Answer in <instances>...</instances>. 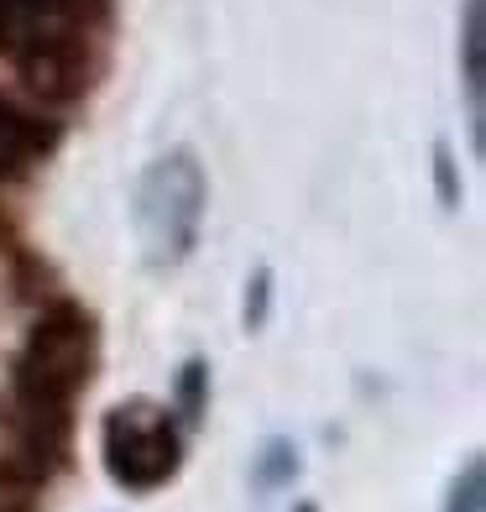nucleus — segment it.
I'll return each instance as SVG.
<instances>
[{"label":"nucleus","instance_id":"7ed1b4c3","mask_svg":"<svg viewBox=\"0 0 486 512\" xmlns=\"http://www.w3.org/2000/svg\"><path fill=\"white\" fill-rule=\"evenodd\" d=\"M199 209H204V178L189 152L162 157L142 183V246L152 267H173L189 256L199 236Z\"/></svg>","mask_w":486,"mask_h":512},{"label":"nucleus","instance_id":"f03ea898","mask_svg":"<svg viewBox=\"0 0 486 512\" xmlns=\"http://www.w3.org/2000/svg\"><path fill=\"white\" fill-rule=\"evenodd\" d=\"M100 450H105V471L115 486H126V492H157V486H168L178 476L183 434L168 408L136 398V403L110 408L105 429H100Z\"/></svg>","mask_w":486,"mask_h":512},{"label":"nucleus","instance_id":"1a4fd4ad","mask_svg":"<svg viewBox=\"0 0 486 512\" xmlns=\"http://www.w3.org/2000/svg\"><path fill=\"white\" fill-rule=\"evenodd\" d=\"M251 293H257V298L246 304V319H251V324H262V309H267V272L257 277V288H251Z\"/></svg>","mask_w":486,"mask_h":512},{"label":"nucleus","instance_id":"9d476101","mask_svg":"<svg viewBox=\"0 0 486 512\" xmlns=\"http://www.w3.org/2000/svg\"><path fill=\"white\" fill-rule=\"evenodd\" d=\"M293 512H319V507H314V502H304V507H293Z\"/></svg>","mask_w":486,"mask_h":512},{"label":"nucleus","instance_id":"6e6552de","mask_svg":"<svg viewBox=\"0 0 486 512\" xmlns=\"http://www.w3.org/2000/svg\"><path fill=\"white\" fill-rule=\"evenodd\" d=\"M204 387H210L204 361H189L178 371V418H183V424H199V418H204Z\"/></svg>","mask_w":486,"mask_h":512},{"label":"nucleus","instance_id":"39448f33","mask_svg":"<svg viewBox=\"0 0 486 512\" xmlns=\"http://www.w3.org/2000/svg\"><path fill=\"white\" fill-rule=\"evenodd\" d=\"M460 63H466V105H471V136L481 147V84H486V0H466V27H460Z\"/></svg>","mask_w":486,"mask_h":512},{"label":"nucleus","instance_id":"0eeeda50","mask_svg":"<svg viewBox=\"0 0 486 512\" xmlns=\"http://www.w3.org/2000/svg\"><path fill=\"white\" fill-rule=\"evenodd\" d=\"M293 476H298V450L288 445V439H272V445L262 450V460H257V486L272 492V486H283Z\"/></svg>","mask_w":486,"mask_h":512},{"label":"nucleus","instance_id":"20e7f679","mask_svg":"<svg viewBox=\"0 0 486 512\" xmlns=\"http://www.w3.org/2000/svg\"><path fill=\"white\" fill-rule=\"evenodd\" d=\"M110 0H0V58L21 63L42 48L100 42Z\"/></svg>","mask_w":486,"mask_h":512},{"label":"nucleus","instance_id":"423d86ee","mask_svg":"<svg viewBox=\"0 0 486 512\" xmlns=\"http://www.w3.org/2000/svg\"><path fill=\"white\" fill-rule=\"evenodd\" d=\"M481 502H486V465H481V455H471L450 486L445 512H481Z\"/></svg>","mask_w":486,"mask_h":512},{"label":"nucleus","instance_id":"f257e3e1","mask_svg":"<svg viewBox=\"0 0 486 512\" xmlns=\"http://www.w3.org/2000/svg\"><path fill=\"white\" fill-rule=\"evenodd\" d=\"M95 345H100L95 314L84 304H74L68 293H53L42 304V314L32 319L27 345L11 361L6 424L58 460H68L74 403L89 387V371H95Z\"/></svg>","mask_w":486,"mask_h":512}]
</instances>
